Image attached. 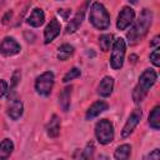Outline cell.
I'll return each mask as SVG.
<instances>
[{"instance_id":"2e32d148","label":"cell","mask_w":160,"mask_h":160,"mask_svg":"<svg viewBox=\"0 0 160 160\" xmlns=\"http://www.w3.org/2000/svg\"><path fill=\"white\" fill-rule=\"evenodd\" d=\"M60 126H61V124H60V118H59L56 114H54V115L51 116L50 121H49L48 125H46V134H48V136H49V138H52V139L58 138L59 134H60Z\"/></svg>"},{"instance_id":"ac0fdd59","label":"cell","mask_w":160,"mask_h":160,"mask_svg":"<svg viewBox=\"0 0 160 160\" xmlns=\"http://www.w3.org/2000/svg\"><path fill=\"white\" fill-rule=\"evenodd\" d=\"M14 150V142L10 139H4L0 141V160L8 159Z\"/></svg>"},{"instance_id":"44dd1931","label":"cell","mask_w":160,"mask_h":160,"mask_svg":"<svg viewBox=\"0 0 160 160\" xmlns=\"http://www.w3.org/2000/svg\"><path fill=\"white\" fill-rule=\"evenodd\" d=\"M149 125L154 130L160 129V106H155L149 115Z\"/></svg>"},{"instance_id":"d6986e66","label":"cell","mask_w":160,"mask_h":160,"mask_svg":"<svg viewBox=\"0 0 160 160\" xmlns=\"http://www.w3.org/2000/svg\"><path fill=\"white\" fill-rule=\"evenodd\" d=\"M74 51H75V49H74L72 45H70V44H62L58 49V59L60 61H65V60H68L74 54Z\"/></svg>"},{"instance_id":"d6a6232c","label":"cell","mask_w":160,"mask_h":160,"mask_svg":"<svg viewBox=\"0 0 160 160\" xmlns=\"http://www.w3.org/2000/svg\"><path fill=\"white\" fill-rule=\"evenodd\" d=\"M56 1H61V0H56Z\"/></svg>"},{"instance_id":"7c38bea8","label":"cell","mask_w":160,"mask_h":160,"mask_svg":"<svg viewBox=\"0 0 160 160\" xmlns=\"http://www.w3.org/2000/svg\"><path fill=\"white\" fill-rule=\"evenodd\" d=\"M9 118L14 121L19 120L24 112V105H22V101L19 100V99H14L9 102L8 105V110H6Z\"/></svg>"},{"instance_id":"603a6c76","label":"cell","mask_w":160,"mask_h":160,"mask_svg":"<svg viewBox=\"0 0 160 160\" xmlns=\"http://www.w3.org/2000/svg\"><path fill=\"white\" fill-rule=\"evenodd\" d=\"M80 75H81L80 69H78V68H71V69H70V70L64 75L62 81H64V82H69L70 80H74V79L79 78Z\"/></svg>"},{"instance_id":"83f0119b","label":"cell","mask_w":160,"mask_h":160,"mask_svg":"<svg viewBox=\"0 0 160 160\" xmlns=\"http://www.w3.org/2000/svg\"><path fill=\"white\" fill-rule=\"evenodd\" d=\"M8 91V82L5 80H0V98L4 96Z\"/></svg>"},{"instance_id":"4316f807","label":"cell","mask_w":160,"mask_h":160,"mask_svg":"<svg viewBox=\"0 0 160 160\" xmlns=\"http://www.w3.org/2000/svg\"><path fill=\"white\" fill-rule=\"evenodd\" d=\"M144 159H151V160H159L160 159V151L159 149H154L150 154H148L146 156H144Z\"/></svg>"},{"instance_id":"ba28073f","label":"cell","mask_w":160,"mask_h":160,"mask_svg":"<svg viewBox=\"0 0 160 160\" xmlns=\"http://www.w3.org/2000/svg\"><path fill=\"white\" fill-rule=\"evenodd\" d=\"M141 110L140 109H134L132 110V112L130 114V116L128 118V120H126V122H125V125H124V128H122V130H121V138H128V136H130V134L134 131V129L138 126V124H139V121H140V119H141Z\"/></svg>"},{"instance_id":"1f68e13d","label":"cell","mask_w":160,"mask_h":160,"mask_svg":"<svg viewBox=\"0 0 160 160\" xmlns=\"http://www.w3.org/2000/svg\"><path fill=\"white\" fill-rule=\"evenodd\" d=\"M129 1H130L131 4H136V2H138V0H129Z\"/></svg>"},{"instance_id":"3957f363","label":"cell","mask_w":160,"mask_h":160,"mask_svg":"<svg viewBox=\"0 0 160 160\" xmlns=\"http://www.w3.org/2000/svg\"><path fill=\"white\" fill-rule=\"evenodd\" d=\"M89 21L99 30H106L110 26V15L101 2H94L89 10Z\"/></svg>"},{"instance_id":"8fae6325","label":"cell","mask_w":160,"mask_h":160,"mask_svg":"<svg viewBox=\"0 0 160 160\" xmlns=\"http://www.w3.org/2000/svg\"><path fill=\"white\" fill-rule=\"evenodd\" d=\"M88 2L89 0H86V2L82 5L81 9H79V11L75 14V16L70 20V22L66 25V34H72L75 32L82 24V20H84V15H85V10L88 8Z\"/></svg>"},{"instance_id":"6da1fadb","label":"cell","mask_w":160,"mask_h":160,"mask_svg":"<svg viewBox=\"0 0 160 160\" xmlns=\"http://www.w3.org/2000/svg\"><path fill=\"white\" fill-rule=\"evenodd\" d=\"M152 22V12L149 9H142L138 20L134 22V25L130 28V30L126 34V38L130 44H136L139 40H141L146 32L149 31V28Z\"/></svg>"},{"instance_id":"f1b7e54d","label":"cell","mask_w":160,"mask_h":160,"mask_svg":"<svg viewBox=\"0 0 160 160\" xmlns=\"http://www.w3.org/2000/svg\"><path fill=\"white\" fill-rule=\"evenodd\" d=\"M58 14H61V15H62V18L66 20V19H68V15L70 14V10H68L66 12H64V9H59V10H58Z\"/></svg>"},{"instance_id":"7402d4cb","label":"cell","mask_w":160,"mask_h":160,"mask_svg":"<svg viewBox=\"0 0 160 160\" xmlns=\"http://www.w3.org/2000/svg\"><path fill=\"white\" fill-rule=\"evenodd\" d=\"M114 35L112 34H104L99 38V46L102 51H109L110 46L112 45L114 42Z\"/></svg>"},{"instance_id":"7a4b0ae2","label":"cell","mask_w":160,"mask_h":160,"mask_svg":"<svg viewBox=\"0 0 160 160\" xmlns=\"http://www.w3.org/2000/svg\"><path fill=\"white\" fill-rule=\"evenodd\" d=\"M156 79H158V74L154 69H145L141 72L139 78V82L132 91V99L136 104L141 102L145 99L150 88L156 82Z\"/></svg>"},{"instance_id":"52a82bcc","label":"cell","mask_w":160,"mask_h":160,"mask_svg":"<svg viewBox=\"0 0 160 160\" xmlns=\"http://www.w3.org/2000/svg\"><path fill=\"white\" fill-rule=\"evenodd\" d=\"M21 50L20 44L11 36H6L0 42V54L4 56H12L19 54Z\"/></svg>"},{"instance_id":"4dcf8cb0","label":"cell","mask_w":160,"mask_h":160,"mask_svg":"<svg viewBox=\"0 0 160 160\" xmlns=\"http://www.w3.org/2000/svg\"><path fill=\"white\" fill-rule=\"evenodd\" d=\"M150 45H151V46H158V45H159V36H155V38L152 39V41L150 42Z\"/></svg>"},{"instance_id":"30bf717a","label":"cell","mask_w":160,"mask_h":160,"mask_svg":"<svg viewBox=\"0 0 160 160\" xmlns=\"http://www.w3.org/2000/svg\"><path fill=\"white\" fill-rule=\"evenodd\" d=\"M60 31H61V24L58 21L56 18H52L44 30V42L50 44L60 34Z\"/></svg>"},{"instance_id":"9a60e30c","label":"cell","mask_w":160,"mask_h":160,"mask_svg":"<svg viewBox=\"0 0 160 160\" xmlns=\"http://www.w3.org/2000/svg\"><path fill=\"white\" fill-rule=\"evenodd\" d=\"M44 21H45V14H44L42 9H39V8H35V9L31 11V14H30V16L28 18V20H26V22H28L30 26H32V28H39V26H41V25L44 24Z\"/></svg>"},{"instance_id":"e0dca14e","label":"cell","mask_w":160,"mask_h":160,"mask_svg":"<svg viewBox=\"0 0 160 160\" xmlns=\"http://www.w3.org/2000/svg\"><path fill=\"white\" fill-rule=\"evenodd\" d=\"M71 86L64 88V90L59 95V104L64 111H68L70 108V98H71Z\"/></svg>"},{"instance_id":"8992f818","label":"cell","mask_w":160,"mask_h":160,"mask_svg":"<svg viewBox=\"0 0 160 160\" xmlns=\"http://www.w3.org/2000/svg\"><path fill=\"white\" fill-rule=\"evenodd\" d=\"M55 82V76L52 71H45L39 75L35 80V90L41 96H49Z\"/></svg>"},{"instance_id":"d4e9b609","label":"cell","mask_w":160,"mask_h":160,"mask_svg":"<svg viewBox=\"0 0 160 160\" xmlns=\"http://www.w3.org/2000/svg\"><path fill=\"white\" fill-rule=\"evenodd\" d=\"M160 49L156 46V49L152 51V52H150V61L154 64V66H159L160 65Z\"/></svg>"},{"instance_id":"277c9868","label":"cell","mask_w":160,"mask_h":160,"mask_svg":"<svg viewBox=\"0 0 160 160\" xmlns=\"http://www.w3.org/2000/svg\"><path fill=\"white\" fill-rule=\"evenodd\" d=\"M114 125L108 119H100L95 125V136L102 145L110 144L114 140Z\"/></svg>"},{"instance_id":"9c48e42d","label":"cell","mask_w":160,"mask_h":160,"mask_svg":"<svg viewBox=\"0 0 160 160\" xmlns=\"http://www.w3.org/2000/svg\"><path fill=\"white\" fill-rule=\"evenodd\" d=\"M135 18V12L130 6H124L118 16V21H116V28L119 30H125L129 25H131V22L134 21Z\"/></svg>"},{"instance_id":"4fadbf2b","label":"cell","mask_w":160,"mask_h":160,"mask_svg":"<svg viewBox=\"0 0 160 160\" xmlns=\"http://www.w3.org/2000/svg\"><path fill=\"white\" fill-rule=\"evenodd\" d=\"M108 108H109V105H108L104 100H98V101H95V102L88 109V111H86V114H85V119H86V120H92L94 118L99 116L101 112H104L105 110H108Z\"/></svg>"},{"instance_id":"484cf974","label":"cell","mask_w":160,"mask_h":160,"mask_svg":"<svg viewBox=\"0 0 160 160\" xmlns=\"http://www.w3.org/2000/svg\"><path fill=\"white\" fill-rule=\"evenodd\" d=\"M20 79H21V71L20 70H15L14 74H12V76H11V86H10V90H14L16 88V85L20 81Z\"/></svg>"},{"instance_id":"f546056e","label":"cell","mask_w":160,"mask_h":160,"mask_svg":"<svg viewBox=\"0 0 160 160\" xmlns=\"http://www.w3.org/2000/svg\"><path fill=\"white\" fill-rule=\"evenodd\" d=\"M11 15H12V12H11V11H8V12H6V15L2 18V24H8V18H9V16H11Z\"/></svg>"},{"instance_id":"5b68a950","label":"cell","mask_w":160,"mask_h":160,"mask_svg":"<svg viewBox=\"0 0 160 160\" xmlns=\"http://www.w3.org/2000/svg\"><path fill=\"white\" fill-rule=\"evenodd\" d=\"M125 51H126V44L122 38H118L112 42L111 49V56H110V65L114 70H119L124 65L125 59Z\"/></svg>"},{"instance_id":"ffe728a7","label":"cell","mask_w":160,"mask_h":160,"mask_svg":"<svg viewBox=\"0 0 160 160\" xmlns=\"http://www.w3.org/2000/svg\"><path fill=\"white\" fill-rule=\"evenodd\" d=\"M130 152H131V145L122 144L116 148V150L114 152V158L118 160H126V159H129Z\"/></svg>"},{"instance_id":"cb8c5ba5","label":"cell","mask_w":160,"mask_h":160,"mask_svg":"<svg viewBox=\"0 0 160 160\" xmlns=\"http://www.w3.org/2000/svg\"><path fill=\"white\" fill-rule=\"evenodd\" d=\"M94 150H95L94 144H92V142H88L86 146H85V149L82 150V152H81L79 156H80L81 159H90V158L92 156V154H94Z\"/></svg>"},{"instance_id":"5bb4252c","label":"cell","mask_w":160,"mask_h":160,"mask_svg":"<svg viewBox=\"0 0 160 160\" xmlns=\"http://www.w3.org/2000/svg\"><path fill=\"white\" fill-rule=\"evenodd\" d=\"M112 90H114V79H112L111 76H105V78L99 82L96 92H98L100 96H102V98H108V96L111 95Z\"/></svg>"}]
</instances>
